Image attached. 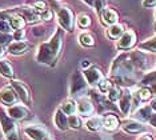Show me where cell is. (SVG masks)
<instances>
[{"mask_svg": "<svg viewBox=\"0 0 156 140\" xmlns=\"http://www.w3.org/2000/svg\"><path fill=\"white\" fill-rule=\"evenodd\" d=\"M63 38H64L63 30L58 28L48 41H43L37 47V52L35 56L36 62L40 64H45V66H54L58 62L60 52H62Z\"/></svg>", "mask_w": 156, "mask_h": 140, "instance_id": "obj_1", "label": "cell"}, {"mask_svg": "<svg viewBox=\"0 0 156 140\" xmlns=\"http://www.w3.org/2000/svg\"><path fill=\"white\" fill-rule=\"evenodd\" d=\"M111 77L118 84H133L135 83V66L129 59L128 53L118 56L112 63Z\"/></svg>", "mask_w": 156, "mask_h": 140, "instance_id": "obj_2", "label": "cell"}, {"mask_svg": "<svg viewBox=\"0 0 156 140\" xmlns=\"http://www.w3.org/2000/svg\"><path fill=\"white\" fill-rule=\"evenodd\" d=\"M0 125H2V131L7 140H20L16 121L11 119L4 111H0Z\"/></svg>", "mask_w": 156, "mask_h": 140, "instance_id": "obj_3", "label": "cell"}, {"mask_svg": "<svg viewBox=\"0 0 156 140\" xmlns=\"http://www.w3.org/2000/svg\"><path fill=\"white\" fill-rule=\"evenodd\" d=\"M56 17H58L59 26L64 31H68V32L73 31V28H75V17H73V12L71 8H68L66 5L58 7V9H56Z\"/></svg>", "mask_w": 156, "mask_h": 140, "instance_id": "obj_4", "label": "cell"}, {"mask_svg": "<svg viewBox=\"0 0 156 140\" xmlns=\"http://www.w3.org/2000/svg\"><path fill=\"white\" fill-rule=\"evenodd\" d=\"M13 13L16 15L22 16L26 23H30V24H34V23H37L40 20V13L37 12L34 7H30V5H22V7H16V8H12L11 9Z\"/></svg>", "mask_w": 156, "mask_h": 140, "instance_id": "obj_5", "label": "cell"}, {"mask_svg": "<svg viewBox=\"0 0 156 140\" xmlns=\"http://www.w3.org/2000/svg\"><path fill=\"white\" fill-rule=\"evenodd\" d=\"M11 87L13 88V91L16 92L17 98L22 102L23 104H31V93H30V89L23 81H19V80H12L11 81Z\"/></svg>", "mask_w": 156, "mask_h": 140, "instance_id": "obj_6", "label": "cell"}, {"mask_svg": "<svg viewBox=\"0 0 156 140\" xmlns=\"http://www.w3.org/2000/svg\"><path fill=\"white\" fill-rule=\"evenodd\" d=\"M17 102H19V98H17L16 92L13 91L11 85L0 89V104H3L5 107H12L17 104Z\"/></svg>", "mask_w": 156, "mask_h": 140, "instance_id": "obj_7", "label": "cell"}, {"mask_svg": "<svg viewBox=\"0 0 156 140\" xmlns=\"http://www.w3.org/2000/svg\"><path fill=\"white\" fill-rule=\"evenodd\" d=\"M136 44V34L132 30L126 31L124 34L120 36V39L118 40V49H122V51H127V49H131L132 47Z\"/></svg>", "mask_w": 156, "mask_h": 140, "instance_id": "obj_8", "label": "cell"}, {"mask_svg": "<svg viewBox=\"0 0 156 140\" xmlns=\"http://www.w3.org/2000/svg\"><path fill=\"white\" fill-rule=\"evenodd\" d=\"M24 134L32 140H44L45 138H49V132L44 127L40 125H27L24 128Z\"/></svg>", "mask_w": 156, "mask_h": 140, "instance_id": "obj_9", "label": "cell"}, {"mask_svg": "<svg viewBox=\"0 0 156 140\" xmlns=\"http://www.w3.org/2000/svg\"><path fill=\"white\" fill-rule=\"evenodd\" d=\"M84 79H86V81L92 87H96V85L100 83V81L104 79L103 76V72L100 70H99L98 67H90L87 68V70H84Z\"/></svg>", "mask_w": 156, "mask_h": 140, "instance_id": "obj_10", "label": "cell"}, {"mask_svg": "<svg viewBox=\"0 0 156 140\" xmlns=\"http://www.w3.org/2000/svg\"><path fill=\"white\" fill-rule=\"evenodd\" d=\"M87 81L84 79V75L76 71L71 77V95H79L81 91L86 89Z\"/></svg>", "mask_w": 156, "mask_h": 140, "instance_id": "obj_11", "label": "cell"}, {"mask_svg": "<svg viewBox=\"0 0 156 140\" xmlns=\"http://www.w3.org/2000/svg\"><path fill=\"white\" fill-rule=\"evenodd\" d=\"M7 115L13 120H26L27 117H30V111L27 107L15 104V106L7 108Z\"/></svg>", "mask_w": 156, "mask_h": 140, "instance_id": "obj_12", "label": "cell"}, {"mask_svg": "<svg viewBox=\"0 0 156 140\" xmlns=\"http://www.w3.org/2000/svg\"><path fill=\"white\" fill-rule=\"evenodd\" d=\"M31 48V44L26 40L23 41H12L9 45H7V52H9L11 55H23L28 49Z\"/></svg>", "mask_w": 156, "mask_h": 140, "instance_id": "obj_13", "label": "cell"}, {"mask_svg": "<svg viewBox=\"0 0 156 140\" xmlns=\"http://www.w3.org/2000/svg\"><path fill=\"white\" fill-rule=\"evenodd\" d=\"M129 55V59L132 64L135 66V68H139V70H147L148 68V62H147V57L143 52L140 51H135V52H131L128 53Z\"/></svg>", "mask_w": 156, "mask_h": 140, "instance_id": "obj_14", "label": "cell"}, {"mask_svg": "<svg viewBox=\"0 0 156 140\" xmlns=\"http://www.w3.org/2000/svg\"><path fill=\"white\" fill-rule=\"evenodd\" d=\"M100 17H101V21L105 24V26L111 27L113 24L118 23L119 20V15L115 9H111V8H105L103 9V12L100 13Z\"/></svg>", "mask_w": 156, "mask_h": 140, "instance_id": "obj_15", "label": "cell"}, {"mask_svg": "<svg viewBox=\"0 0 156 140\" xmlns=\"http://www.w3.org/2000/svg\"><path fill=\"white\" fill-rule=\"evenodd\" d=\"M123 131L128 132V134H141V132L147 131V127L139 121H127L122 125Z\"/></svg>", "mask_w": 156, "mask_h": 140, "instance_id": "obj_16", "label": "cell"}, {"mask_svg": "<svg viewBox=\"0 0 156 140\" xmlns=\"http://www.w3.org/2000/svg\"><path fill=\"white\" fill-rule=\"evenodd\" d=\"M54 123L56 125V128H59L60 131H67L69 128L68 127V119H67V115L63 112L62 109H58L55 112Z\"/></svg>", "mask_w": 156, "mask_h": 140, "instance_id": "obj_17", "label": "cell"}, {"mask_svg": "<svg viewBox=\"0 0 156 140\" xmlns=\"http://www.w3.org/2000/svg\"><path fill=\"white\" fill-rule=\"evenodd\" d=\"M76 106H77V112H79L81 116H90V115L94 112V104L88 99H80L79 102L76 103Z\"/></svg>", "mask_w": 156, "mask_h": 140, "instance_id": "obj_18", "label": "cell"}, {"mask_svg": "<svg viewBox=\"0 0 156 140\" xmlns=\"http://www.w3.org/2000/svg\"><path fill=\"white\" fill-rule=\"evenodd\" d=\"M119 107H120V111H122L124 115L129 113V109H131V93L128 91L122 92V98H120V100H119Z\"/></svg>", "mask_w": 156, "mask_h": 140, "instance_id": "obj_19", "label": "cell"}, {"mask_svg": "<svg viewBox=\"0 0 156 140\" xmlns=\"http://www.w3.org/2000/svg\"><path fill=\"white\" fill-rule=\"evenodd\" d=\"M124 26L123 24H119V23H116V24H113V26L111 27H108V30H107V36L111 39V40H116V39H120V36L124 34Z\"/></svg>", "mask_w": 156, "mask_h": 140, "instance_id": "obj_20", "label": "cell"}, {"mask_svg": "<svg viewBox=\"0 0 156 140\" xmlns=\"http://www.w3.org/2000/svg\"><path fill=\"white\" fill-rule=\"evenodd\" d=\"M103 127L107 131H115L119 127V119L115 115H105L103 117Z\"/></svg>", "mask_w": 156, "mask_h": 140, "instance_id": "obj_21", "label": "cell"}, {"mask_svg": "<svg viewBox=\"0 0 156 140\" xmlns=\"http://www.w3.org/2000/svg\"><path fill=\"white\" fill-rule=\"evenodd\" d=\"M13 74L15 72H13V67L11 66V63L7 59H0V75L7 79H12Z\"/></svg>", "mask_w": 156, "mask_h": 140, "instance_id": "obj_22", "label": "cell"}, {"mask_svg": "<svg viewBox=\"0 0 156 140\" xmlns=\"http://www.w3.org/2000/svg\"><path fill=\"white\" fill-rule=\"evenodd\" d=\"M12 12V11H11ZM8 23H9V26H11V28L13 31H16V30H23L24 26H26V21H24V19L22 16H19V15H16V13H11V16L8 17Z\"/></svg>", "mask_w": 156, "mask_h": 140, "instance_id": "obj_23", "label": "cell"}, {"mask_svg": "<svg viewBox=\"0 0 156 140\" xmlns=\"http://www.w3.org/2000/svg\"><path fill=\"white\" fill-rule=\"evenodd\" d=\"M86 127H87V130H90V131H99L103 127V117L101 116L90 117L86 123Z\"/></svg>", "mask_w": 156, "mask_h": 140, "instance_id": "obj_24", "label": "cell"}, {"mask_svg": "<svg viewBox=\"0 0 156 140\" xmlns=\"http://www.w3.org/2000/svg\"><path fill=\"white\" fill-rule=\"evenodd\" d=\"M151 116H152V109H151L150 106L141 107V108L137 109L136 113H135V117H136V119H139V120H141V121H148L151 119Z\"/></svg>", "mask_w": 156, "mask_h": 140, "instance_id": "obj_25", "label": "cell"}, {"mask_svg": "<svg viewBox=\"0 0 156 140\" xmlns=\"http://www.w3.org/2000/svg\"><path fill=\"white\" fill-rule=\"evenodd\" d=\"M62 111L66 115H75V112L77 111V106L73 100H66L64 103L62 104Z\"/></svg>", "mask_w": 156, "mask_h": 140, "instance_id": "obj_26", "label": "cell"}, {"mask_svg": "<svg viewBox=\"0 0 156 140\" xmlns=\"http://www.w3.org/2000/svg\"><path fill=\"white\" fill-rule=\"evenodd\" d=\"M107 96H108V100L109 102H118L122 98V91H120V88L118 85H112L111 88H109V91L107 92Z\"/></svg>", "mask_w": 156, "mask_h": 140, "instance_id": "obj_27", "label": "cell"}, {"mask_svg": "<svg viewBox=\"0 0 156 140\" xmlns=\"http://www.w3.org/2000/svg\"><path fill=\"white\" fill-rule=\"evenodd\" d=\"M79 41L84 47H92L95 44V38L88 32H83V34L79 35Z\"/></svg>", "mask_w": 156, "mask_h": 140, "instance_id": "obj_28", "label": "cell"}, {"mask_svg": "<svg viewBox=\"0 0 156 140\" xmlns=\"http://www.w3.org/2000/svg\"><path fill=\"white\" fill-rule=\"evenodd\" d=\"M75 21H76L77 27L83 28V30H84V28H88L91 26V17L88 15H86V13H80V15L75 19Z\"/></svg>", "mask_w": 156, "mask_h": 140, "instance_id": "obj_29", "label": "cell"}, {"mask_svg": "<svg viewBox=\"0 0 156 140\" xmlns=\"http://www.w3.org/2000/svg\"><path fill=\"white\" fill-rule=\"evenodd\" d=\"M140 49H145V51H150V52H154L156 53V36L155 38H151L148 40L143 41L140 44Z\"/></svg>", "mask_w": 156, "mask_h": 140, "instance_id": "obj_30", "label": "cell"}, {"mask_svg": "<svg viewBox=\"0 0 156 140\" xmlns=\"http://www.w3.org/2000/svg\"><path fill=\"white\" fill-rule=\"evenodd\" d=\"M151 96H152L151 88L144 87V88H141V89H139V91H137V99L141 100V102H147V100H150Z\"/></svg>", "mask_w": 156, "mask_h": 140, "instance_id": "obj_31", "label": "cell"}, {"mask_svg": "<svg viewBox=\"0 0 156 140\" xmlns=\"http://www.w3.org/2000/svg\"><path fill=\"white\" fill-rule=\"evenodd\" d=\"M68 127L73 128V130H79L81 127V119L77 115H71L68 117Z\"/></svg>", "mask_w": 156, "mask_h": 140, "instance_id": "obj_32", "label": "cell"}, {"mask_svg": "<svg viewBox=\"0 0 156 140\" xmlns=\"http://www.w3.org/2000/svg\"><path fill=\"white\" fill-rule=\"evenodd\" d=\"M13 38H12V34H3L0 32V45H9L12 43Z\"/></svg>", "mask_w": 156, "mask_h": 140, "instance_id": "obj_33", "label": "cell"}, {"mask_svg": "<svg viewBox=\"0 0 156 140\" xmlns=\"http://www.w3.org/2000/svg\"><path fill=\"white\" fill-rule=\"evenodd\" d=\"M98 87H99V91H100L101 93H107L109 91V88L112 87V84H111L109 80H107V79H103L100 83L98 84Z\"/></svg>", "mask_w": 156, "mask_h": 140, "instance_id": "obj_34", "label": "cell"}, {"mask_svg": "<svg viewBox=\"0 0 156 140\" xmlns=\"http://www.w3.org/2000/svg\"><path fill=\"white\" fill-rule=\"evenodd\" d=\"M34 8L36 9L39 13H41V12H44L45 9H48V7L44 0H36V2L34 3Z\"/></svg>", "mask_w": 156, "mask_h": 140, "instance_id": "obj_35", "label": "cell"}, {"mask_svg": "<svg viewBox=\"0 0 156 140\" xmlns=\"http://www.w3.org/2000/svg\"><path fill=\"white\" fill-rule=\"evenodd\" d=\"M0 32H3V34H12L13 32L8 20H0Z\"/></svg>", "mask_w": 156, "mask_h": 140, "instance_id": "obj_36", "label": "cell"}, {"mask_svg": "<svg viewBox=\"0 0 156 140\" xmlns=\"http://www.w3.org/2000/svg\"><path fill=\"white\" fill-rule=\"evenodd\" d=\"M155 81H156V71L155 72H150L148 75H145V76L143 77V80H141V83L145 85V84H154Z\"/></svg>", "mask_w": 156, "mask_h": 140, "instance_id": "obj_37", "label": "cell"}, {"mask_svg": "<svg viewBox=\"0 0 156 140\" xmlns=\"http://www.w3.org/2000/svg\"><path fill=\"white\" fill-rule=\"evenodd\" d=\"M12 38L15 41H23L26 38V31L24 30H16L12 32Z\"/></svg>", "mask_w": 156, "mask_h": 140, "instance_id": "obj_38", "label": "cell"}, {"mask_svg": "<svg viewBox=\"0 0 156 140\" xmlns=\"http://www.w3.org/2000/svg\"><path fill=\"white\" fill-rule=\"evenodd\" d=\"M105 3H107V0H95V11L100 15V13L103 12V9H105Z\"/></svg>", "mask_w": 156, "mask_h": 140, "instance_id": "obj_39", "label": "cell"}, {"mask_svg": "<svg viewBox=\"0 0 156 140\" xmlns=\"http://www.w3.org/2000/svg\"><path fill=\"white\" fill-rule=\"evenodd\" d=\"M52 17H54V11L52 9H45L44 12H41L40 13V19L41 20H44V21H51L52 20Z\"/></svg>", "mask_w": 156, "mask_h": 140, "instance_id": "obj_40", "label": "cell"}, {"mask_svg": "<svg viewBox=\"0 0 156 140\" xmlns=\"http://www.w3.org/2000/svg\"><path fill=\"white\" fill-rule=\"evenodd\" d=\"M156 5V0H143V7L145 8H152Z\"/></svg>", "mask_w": 156, "mask_h": 140, "instance_id": "obj_41", "label": "cell"}, {"mask_svg": "<svg viewBox=\"0 0 156 140\" xmlns=\"http://www.w3.org/2000/svg\"><path fill=\"white\" fill-rule=\"evenodd\" d=\"M44 32H45V31H44L43 27H35V28H34V34L36 35V36H37V35H43Z\"/></svg>", "mask_w": 156, "mask_h": 140, "instance_id": "obj_42", "label": "cell"}, {"mask_svg": "<svg viewBox=\"0 0 156 140\" xmlns=\"http://www.w3.org/2000/svg\"><path fill=\"white\" fill-rule=\"evenodd\" d=\"M148 121H150V123H151L152 127H155V128H156V115H152V116H151V119L148 120Z\"/></svg>", "mask_w": 156, "mask_h": 140, "instance_id": "obj_43", "label": "cell"}, {"mask_svg": "<svg viewBox=\"0 0 156 140\" xmlns=\"http://www.w3.org/2000/svg\"><path fill=\"white\" fill-rule=\"evenodd\" d=\"M5 49H4V47H3V45H0V59H3V56H4L5 55Z\"/></svg>", "mask_w": 156, "mask_h": 140, "instance_id": "obj_44", "label": "cell"}, {"mask_svg": "<svg viewBox=\"0 0 156 140\" xmlns=\"http://www.w3.org/2000/svg\"><path fill=\"white\" fill-rule=\"evenodd\" d=\"M90 66H91V63H90V60H83V68H90Z\"/></svg>", "mask_w": 156, "mask_h": 140, "instance_id": "obj_45", "label": "cell"}, {"mask_svg": "<svg viewBox=\"0 0 156 140\" xmlns=\"http://www.w3.org/2000/svg\"><path fill=\"white\" fill-rule=\"evenodd\" d=\"M84 3H86L87 5H90V7H94V4H95V0H83Z\"/></svg>", "mask_w": 156, "mask_h": 140, "instance_id": "obj_46", "label": "cell"}, {"mask_svg": "<svg viewBox=\"0 0 156 140\" xmlns=\"http://www.w3.org/2000/svg\"><path fill=\"white\" fill-rule=\"evenodd\" d=\"M139 140H154V139H152L151 135H144V136H141Z\"/></svg>", "mask_w": 156, "mask_h": 140, "instance_id": "obj_47", "label": "cell"}, {"mask_svg": "<svg viewBox=\"0 0 156 140\" xmlns=\"http://www.w3.org/2000/svg\"><path fill=\"white\" fill-rule=\"evenodd\" d=\"M151 109H154V111H156V99H154V100H152V102H151Z\"/></svg>", "mask_w": 156, "mask_h": 140, "instance_id": "obj_48", "label": "cell"}, {"mask_svg": "<svg viewBox=\"0 0 156 140\" xmlns=\"http://www.w3.org/2000/svg\"><path fill=\"white\" fill-rule=\"evenodd\" d=\"M151 91H152V92H154L155 95H156V81H155L154 84H152V89H151Z\"/></svg>", "mask_w": 156, "mask_h": 140, "instance_id": "obj_49", "label": "cell"}, {"mask_svg": "<svg viewBox=\"0 0 156 140\" xmlns=\"http://www.w3.org/2000/svg\"><path fill=\"white\" fill-rule=\"evenodd\" d=\"M155 31H156V24H155Z\"/></svg>", "mask_w": 156, "mask_h": 140, "instance_id": "obj_50", "label": "cell"}, {"mask_svg": "<svg viewBox=\"0 0 156 140\" xmlns=\"http://www.w3.org/2000/svg\"><path fill=\"white\" fill-rule=\"evenodd\" d=\"M155 19H156V12H155Z\"/></svg>", "mask_w": 156, "mask_h": 140, "instance_id": "obj_51", "label": "cell"}]
</instances>
